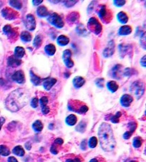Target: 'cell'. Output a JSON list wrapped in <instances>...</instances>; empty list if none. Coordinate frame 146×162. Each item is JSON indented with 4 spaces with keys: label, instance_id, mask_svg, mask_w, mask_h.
Listing matches in <instances>:
<instances>
[{
    "label": "cell",
    "instance_id": "cell-1",
    "mask_svg": "<svg viewBox=\"0 0 146 162\" xmlns=\"http://www.w3.org/2000/svg\"><path fill=\"white\" fill-rule=\"evenodd\" d=\"M29 93L24 89H17L12 92L7 98L5 104L9 110L17 112L27 104Z\"/></svg>",
    "mask_w": 146,
    "mask_h": 162
},
{
    "label": "cell",
    "instance_id": "cell-2",
    "mask_svg": "<svg viewBox=\"0 0 146 162\" xmlns=\"http://www.w3.org/2000/svg\"><path fill=\"white\" fill-rule=\"evenodd\" d=\"M98 137L102 149L105 151L113 150L115 147V141L110 125L103 123L98 130Z\"/></svg>",
    "mask_w": 146,
    "mask_h": 162
},
{
    "label": "cell",
    "instance_id": "cell-3",
    "mask_svg": "<svg viewBox=\"0 0 146 162\" xmlns=\"http://www.w3.org/2000/svg\"><path fill=\"white\" fill-rule=\"evenodd\" d=\"M130 91L137 97V99L140 98L145 92V85H144L143 82L140 81L133 82L131 85Z\"/></svg>",
    "mask_w": 146,
    "mask_h": 162
},
{
    "label": "cell",
    "instance_id": "cell-4",
    "mask_svg": "<svg viewBox=\"0 0 146 162\" xmlns=\"http://www.w3.org/2000/svg\"><path fill=\"white\" fill-rule=\"evenodd\" d=\"M88 28L89 31L95 34H99L102 31V26L98 19L94 17H92L88 22Z\"/></svg>",
    "mask_w": 146,
    "mask_h": 162
},
{
    "label": "cell",
    "instance_id": "cell-5",
    "mask_svg": "<svg viewBox=\"0 0 146 162\" xmlns=\"http://www.w3.org/2000/svg\"><path fill=\"white\" fill-rule=\"evenodd\" d=\"M47 20L49 23L57 28H62L64 26V22L62 18L57 13H53L49 15Z\"/></svg>",
    "mask_w": 146,
    "mask_h": 162
},
{
    "label": "cell",
    "instance_id": "cell-6",
    "mask_svg": "<svg viewBox=\"0 0 146 162\" xmlns=\"http://www.w3.org/2000/svg\"><path fill=\"white\" fill-rule=\"evenodd\" d=\"M1 14L3 17L7 20H14L16 19L19 17V14L15 10L12 9L11 8L6 7L1 10Z\"/></svg>",
    "mask_w": 146,
    "mask_h": 162
},
{
    "label": "cell",
    "instance_id": "cell-7",
    "mask_svg": "<svg viewBox=\"0 0 146 162\" xmlns=\"http://www.w3.org/2000/svg\"><path fill=\"white\" fill-rule=\"evenodd\" d=\"M24 26L29 31H34L36 29V20L32 14L26 15L24 19Z\"/></svg>",
    "mask_w": 146,
    "mask_h": 162
},
{
    "label": "cell",
    "instance_id": "cell-8",
    "mask_svg": "<svg viewBox=\"0 0 146 162\" xmlns=\"http://www.w3.org/2000/svg\"><path fill=\"white\" fill-rule=\"evenodd\" d=\"M98 16H99L100 18H101L105 23H106V22L107 23L110 22V19H111V18L113 17L110 12H108V10H107L105 5H102L101 6V9H100V10L98 11Z\"/></svg>",
    "mask_w": 146,
    "mask_h": 162
},
{
    "label": "cell",
    "instance_id": "cell-9",
    "mask_svg": "<svg viewBox=\"0 0 146 162\" xmlns=\"http://www.w3.org/2000/svg\"><path fill=\"white\" fill-rule=\"evenodd\" d=\"M63 60H64V64L68 68H72L74 65L73 61L71 59V52L70 50H65L63 53Z\"/></svg>",
    "mask_w": 146,
    "mask_h": 162
},
{
    "label": "cell",
    "instance_id": "cell-10",
    "mask_svg": "<svg viewBox=\"0 0 146 162\" xmlns=\"http://www.w3.org/2000/svg\"><path fill=\"white\" fill-rule=\"evenodd\" d=\"M12 78L14 81L17 82L19 84H23L25 83V76L22 71H18L14 73Z\"/></svg>",
    "mask_w": 146,
    "mask_h": 162
},
{
    "label": "cell",
    "instance_id": "cell-11",
    "mask_svg": "<svg viewBox=\"0 0 146 162\" xmlns=\"http://www.w3.org/2000/svg\"><path fill=\"white\" fill-rule=\"evenodd\" d=\"M114 51H115V44H114L113 41H110L108 43V46H107L106 48L103 50V54L104 55V57L108 58V57L111 56L113 54Z\"/></svg>",
    "mask_w": 146,
    "mask_h": 162
},
{
    "label": "cell",
    "instance_id": "cell-12",
    "mask_svg": "<svg viewBox=\"0 0 146 162\" xmlns=\"http://www.w3.org/2000/svg\"><path fill=\"white\" fill-rule=\"evenodd\" d=\"M56 79L53 78H47L43 81V87L46 90H51V88L56 84Z\"/></svg>",
    "mask_w": 146,
    "mask_h": 162
},
{
    "label": "cell",
    "instance_id": "cell-13",
    "mask_svg": "<svg viewBox=\"0 0 146 162\" xmlns=\"http://www.w3.org/2000/svg\"><path fill=\"white\" fill-rule=\"evenodd\" d=\"M133 101V98L132 97L131 95H123L121 98V104H122V106L123 107H128L131 105V102Z\"/></svg>",
    "mask_w": 146,
    "mask_h": 162
},
{
    "label": "cell",
    "instance_id": "cell-14",
    "mask_svg": "<svg viewBox=\"0 0 146 162\" xmlns=\"http://www.w3.org/2000/svg\"><path fill=\"white\" fill-rule=\"evenodd\" d=\"M85 83V79L81 76H76L73 78V84L76 88H79L82 87Z\"/></svg>",
    "mask_w": 146,
    "mask_h": 162
},
{
    "label": "cell",
    "instance_id": "cell-15",
    "mask_svg": "<svg viewBox=\"0 0 146 162\" xmlns=\"http://www.w3.org/2000/svg\"><path fill=\"white\" fill-rule=\"evenodd\" d=\"M7 63L8 66H12V67H17V66L21 65L22 62H21V60L19 58H16L15 55H14V56H10L8 58Z\"/></svg>",
    "mask_w": 146,
    "mask_h": 162
},
{
    "label": "cell",
    "instance_id": "cell-16",
    "mask_svg": "<svg viewBox=\"0 0 146 162\" xmlns=\"http://www.w3.org/2000/svg\"><path fill=\"white\" fill-rule=\"evenodd\" d=\"M25 54V50L23 47L17 46L15 49V56L17 58H22Z\"/></svg>",
    "mask_w": 146,
    "mask_h": 162
},
{
    "label": "cell",
    "instance_id": "cell-17",
    "mask_svg": "<svg viewBox=\"0 0 146 162\" xmlns=\"http://www.w3.org/2000/svg\"><path fill=\"white\" fill-rule=\"evenodd\" d=\"M37 14L40 17H46L49 15V12L47 8L44 6H41L37 9Z\"/></svg>",
    "mask_w": 146,
    "mask_h": 162
},
{
    "label": "cell",
    "instance_id": "cell-18",
    "mask_svg": "<svg viewBox=\"0 0 146 162\" xmlns=\"http://www.w3.org/2000/svg\"><path fill=\"white\" fill-rule=\"evenodd\" d=\"M132 32V29L129 26H123L118 30V34L121 36H126L129 35Z\"/></svg>",
    "mask_w": 146,
    "mask_h": 162
},
{
    "label": "cell",
    "instance_id": "cell-19",
    "mask_svg": "<svg viewBox=\"0 0 146 162\" xmlns=\"http://www.w3.org/2000/svg\"><path fill=\"white\" fill-rule=\"evenodd\" d=\"M57 43L58 44L60 45L61 46H66L69 43V39H68L67 36H64V35H61V36H59L58 37Z\"/></svg>",
    "mask_w": 146,
    "mask_h": 162
},
{
    "label": "cell",
    "instance_id": "cell-20",
    "mask_svg": "<svg viewBox=\"0 0 146 162\" xmlns=\"http://www.w3.org/2000/svg\"><path fill=\"white\" fill-rule=\"evenodd\" d=\"M117 19L121 24H126L128 21V17L127 14L123 12H121L118 14Z\"/></svg>",
    "mask_w": 146,
    "mask_h": 162
},
{
    "label": "cell",
    "instance_id": "cell-21",
    "mask_svg": "<svg viewBox=\"0 0 146 162\" xmlns=\"http://www.w3.org/2000/svg\"><path fill=\"white\" fill-rule=\"evenodd\" d=\"M78 19V14L76 12H72L67 17L68 22L70 24H74Z\"/></svg>",
    "mask_w": 146,
    "mask_h": 162
},
{
    "label": "cell",
    "instance_id": "cell-22",
    "mask_svg": "<svg viewBox=\"0 0 146 162\" xmlns=\"http://www.w3.org/2000/svg\"><path fill=\"white\" fill-rule=\"evenodd\" d=\"M66 122L69 126H73L77 122V117L74 114H70L66 119Z\"/></svg>",
    "mask_w": 146,
    "mask_h": 162
},
{
    "label": "cell",
    "instance_id": "cell-23",
    "mask_svg": "<svg viewBox=\"0 0 146 162\" xmlns=\"http://www.w3.org/2000/svg\"><path fill=\"white\" fill-rule=\"evenodd\" d=\"M21 39L24 42H29L32 39V36L31 34L28 31H23L22 33H21L20 35Z\"/></svg>",
    "mask_w": 146,
    "mask_h": 162
},
{
    "label": "cell",
    "instance_id": "cell-24",
    "mask_svg": "<svg viewBox=\"0 0 146 162\" xmlns=\"http://www.w3.org/2000/svg\"><path fill=\"white\" fill-rule=\"evenodd\" d=\"M107 88L110 92L112 93H115V91H117V90L118 89V85L117 84L115 81H109L108 83H107Z\"/></svg>",
    "mask_w": 146,
    "mask_h": 162
},
{
    "label": "cell",
    "instance_id": "cell-25",
    "mask_svg": "<svg viewBox=\"0 0 146 162\" xmlns=\"http://www.w3.org/2000/svg\"><path fill=\"white\" fill-rule=\"evenodd\" d=\"M30 76H31V81L34 85H38L41 83L42 80L38 76L35 75L32 71H30Z\"/></svg>",
    "mask_w": 146,
    "mask_h": 162
},
{
    "label": "cell",
    "instance_id": "cell-26",
    "mask_svg": "<svg viewBox=\"0 0 146 162\" xmlns=\"http://www.w3.org/2000/svg\"><path fill=\"white\" fill-rule=\"evenodd\" d=\"M45 52L49 55H53L56 52V47L53 44H48L45 47Z\"/></svg>",
    "mask_w": 146,
    "mask_h": 162
},
{
    "label": "cell",
    "instance_id": "cell-27",
    "mask_svg": "<svg viewBox=\"0 0 146 162\" xmlns=\"http://www.w3.org/2000/svg\"><path fill=\"white\" fill-rule=\"evenodd\" d=\"M32 127L36 132H41L42 130H43L44 125L43 124L40 120H36V122H34V124L32 125Z\"/></svg>",
    "mask_w": 146,
    "mask_h": 162
},
{
    "label": "cell",
    "instance_id": "cell-28",
    "mask_svg": "<svg viewBox=\"0 0 146 162\" xmlns=\"http://www.w3.org/2000/svg\"><path fill=\"white\" fill-rule=\"evenodd\" d=\"M13 153L18 156H23L25 154V151L21 146H17L13 149Z\"/></svg>",
    "mask_w": 146,
    "mask_h": 162
},
{
    "label": "cell",
    "instance_id": "cell-29",
    "mask_svg": "<svg viewBox=\"0 0 146 162\" xmlns=\"http://www.w3.org/2000/svg\"><path fill=\"white\" fill-rule=\"evenodd\" d=\"M76 32L77 34L81 35V36H86L88 34L87 31H86V29L83 24H79V25H78V27H76Z\"/></svg>",
    "mask_w": 146,
    "mask_h": 162
},
{
    "label": "cell",
    "instance_id": "cell-30",
    "mask_svg": "<svg viewBox=\"0 0 146 162\" xmlns=\"http://www.w3.org/2000/svg\"><path fill=\"white\" fill-rule=\"evenodd\" d=\"M10 154V151L8 149V147H7L4 145H0V155L4 156H9Z\"/></svg>",
    "mask_w": 146,
    "mask_h": 162
},
{
    "label": "cell",
    "instance_id": "cell-31",
    "mask_svg": "<svg viewBox=\"0 0 146 162\" xmlns=\"http://www.w3.org/2000/svg\"><path fill=\"white\" fill-rule=\"evenodd\" d=\"M42 43V39L41 37V36L38 35L35 37V39H34V41H33V45L36 47V48H38L40 46H41Z\"/></svg>",
    "mask_w": 146,
    "mask_h": 162
},
{
    "label": "cell",
    "instance_id": "cell-32",
    "mask_svg": "<svg viewBox=\"0 0 146 162\" xmlns=\"http://www.w3.org/2000/svg\"><path fill=\"white\" fill-rule=\"evenodd\" d=\"M9 4L17 9H21L22 7V4L20 1H9Z\"/></svg>",
    "mask_w": 146,
    "mask_h": 162
},
{
    "label": "cell",
    "instance_id": "cell-33",
    "mask_svg": "<svg viewBox=\"0 0 146 162\" xmlns=\"http://www.w3.org/2000/svg\"><path fill=\"white\" fill-rule=\"evenodd\" d=\"M97 143H98V140L97 138L95 137H92L91 138L89 139V147L91 148H95L96 147V145H97Z\"/></svg>",
    "mask_w": 146,
    "mask_h": 162
},
{
    "label": "cell",
    "instance_id": "cell-34",
    "mask_svg": "<svg viewBox=\"0 0 146 162\" xmlns=\"http://www.w3.org/2000/svg\"><path fill=\"white\" fill-rule=\"evenodd\" d=\"M86 124L84 122H81L80 123L78 124V126L76 127V130L79 132H84L86 130Z\"/></svg>",
    "mask_w": 146,
    "mask_h": 162
},
{
    "label": "cell",
    "instance_id": "cell-35",
    "mask_svg": "<svg viewBox=\"0 0 146 162\" xmlns=\"http://www.w3.org/2000/svg\"><path fill=\"white\" fill-rule=\"evenodd\" d=\"M142 139L141 138H140V137H135L133 139V146H134V147L135 148H139L141 147L142 145Z\"/></svg>",
    "mask_w": 146,
    "mask_h": 162
},
{
    "label": "cell",
    "instance_id": "cell-36",
    "mask_svg": "<svg viewBox=\"0 0 146 162\" xmlns=\"http://www.w3.org/2000/svg\"><path fill=\"white\" fill-rule=\"evenodd\" d=\"M121 68V65H116L112 70V76L115 78H118V74L119 73V71Z\"/></svg>",
    "mask_w": 146,
    "mask_h": 162
},
{
    "label": "cell",
    "instance_id": "cell-37",
    "mask_svg": "<svg viewBox=\"0 0 146 162\" xmlns=\"http://www.w3.org/2000/svg\"><path fill=\"white\" fill-rule=\"evenodd\" d=\"M121 115V113L120 112H118L115 115L112 116L110 117V121L113 123H118L119 122V117H120Z\"/></svg>",
    "mask_w": 146,
    "mask_h": 162
},
{
    "label": "cell",
    "instance_id": "cell-38",
    "mask_svg": "<svg viewBox=\"0 0 146 162\" xmlns=\"http://www.w3.org/2000/svg\"><path fill=\"white\" fill-rule=\"evenodd\" d=\"M12 29H12L11 26L6 25V26H4V28H3V32H4V34L7 35V36H8V35L12 32Z\"/></svg>",
    "mask_w": 146,
    "mask_h": 162
},
{
    "label": "cell",
    "instance_id": "cell-39",
    "mask_svg": "<svg viewBox=\"0 0 146 162\" xmlns=\"http://www.w3.org/2000/svg\"><path fill=\"white\" fill-rule=\"evenodd\" d=\"M140 44H141V46L142 48H144V49H145L146 48V41H145V32L142 33L141 37H140Z\"/></svg>",
    "mask_w": 146,
    "mask_h": 162
},
{
    "label": "cell",
    "instance_id": "cell-40",
    "mask_svg": "<svg viewBox=\"0 0 146 162\" xmlns=\"http://www.w3.org/2000/svg\"><path fill=\"white\" fill-rule=\"evenodd\" d=\"M48 102H49V100L46 97V96L42 97L40 99V104H41V107H45V106H47L46 104H47V103H48Z\"/></svg>",
    "mask_w": 146,
    "mask_h": 162
},
{
    "label": "cell",
    "instance_id": "cell-41",
    "mask_svg": "<svg viewBox=\"0 0 146 162\" xmlns=\"http://www.w3.org/2000/svg\"><path fill=\"white\" fill-rule=\"evenodd\" d=\"M38 99L37 97H33L32 100H31V106L33 108H36L38 107Z\"/></svg>",
    "mask_w": 146,
    "mask_h": 162
},
{
    "label": "cell",
    "instance_id": "cell-42",
    "mask_svg": "<svg viewBox=\"0 0 146 162\" xmlns=\"http://www.w3.org/2000/svg\"><path fill=\"white\" fill-rule=\"evenodd\" d=\"M113 3L116 6H122L126 4V1L125 0H115Z\"/></svg>",
    "mask_w": 146,
    "mask_h": 162
},
{
    "label": "cell",
    "instance_id": "cell-43",
    "mask_svg": "<svg viewBox=\"0 0 146 162\" xmlns=\"http://www.w3.org/2000/svg\"><path fill=\"white\" fill-rule=\"evenodd\" d=\"M96 85L99 87V88H103V84H104V79H103V78H99V79L96 80Z\"/></svg>",
    "mask_w": 146,
    "mask_h": 162
},
{
    "label": "cell",
    "instance_id": "cell-44",
    "mask_svg": "<svg viewBox=\"0 0 146 162\" xmlns=\"http://www.w3.org/2000/svg\"><path fill=\"white\" fill-rule=\"evenodd\" d=\"M64 3L66 6H67V7H71V6H73L76 3H77V1H64Z\"/></svg>",
    "mask_w": 146,
    "mask_h": 162
},
{
    "label": "cell",
    "instance_id": "cell-45",
    "mask_svg": "<svg viewBox=\"0 0 146 162\" xmlns=\"http://www.w3.org/2000/svg\"><path fill=\"white\" fill-rule=\"evenodd\" d=\"M51 152L52 153V154H58V150H57V148H56V146L55 144H53L52 146V147H51Z\"/></svg>",
    "mask_w": 146,
    "mask_h": 162
},
{
    "label": "cell",
    "instance_id": "cell-46",
    "mask_svg": "<svg viewBox=\"0 0 146 162\" xmlns=\"http://www.w3.org/2000/svg\"><path fill=\"white\" fill-rule=\"evenodd\" d=\"M41 111L43 112V114H47L49 112V111H50V109H49L48 106H45V107H41Z\"/></svg>",
    "mask_w": 146,
    "mask_h": 162
},
{
    "label": "cell",
    "instance_id": "cell-47",
    "mask_svg": "<svg viewBox=\"0 0 146 162\" xmlns=\"http://www.w3.org/2000/svg\"><path fill=\"white\" fill-rule=\"evenodd\" d=\"M145 58H146V56L145 55H144V56L141 58V60H140V65H141L143 68H145V66H146Z\"/></svg>",
    "mask_w": 146,
    "mask_h": 162
},
{
    "label": "cell",
    "instance_id": "cell-48",
    "mask_svg": "<svg viewBox=\"0 0 146 162\" xmlns=\"http://www.w3.org/2000/svg\"><path fill=\"white\" fill-rule=\"evenodd\" d=\"M131 135H132V133L131 132H126V133H125L123 135V138L126 139H129L130 137H131Z\"/></svg>",
    "mask_w": 146,
    "mask_h": 162
},
{
    "label": "cell",
    "instance_id": "cell-49",
    "mask_svg": "<svg viewBox=\"0 0 146 162\" xmlns=\"http://www.w3.org/2000/svg\"><path fill=\"white\" fill-rule=\"evenodd\" d=\"M42 2H43L42 0H38V1H37V0H33L32 1V4H34V6H37V5L41 4Z\"/></svg>",
    "mask_w": 146,
    "mask_h": 162
},
{
    "label": "cell",
    "instance_id": "cell-50",
    "mask_svg": "<svg viewBox=\"0 0 146 162\" xmlns=\"http://www.w3.org/2000/svg\"><path fill=\"white\" fill-rule=\"evenodd\" d=\"M63 142H64V141H63L62 139L60 138L56 139L55 140V142H54V143H55L56 144H58V145H61V144H63Z\"/></svg>",
    "mask_w": 146,
    "mask_h": 162
},
{
    "label": "cell",
    "instance_id": "cell-51",
    "mask_svg": "<svg viewBox=\"0 0 146 162\" xmlns=\"http://www.w3.org/2000/svg\"><path fill=\"white\" fill-rule=\"evenodd\" d=\"M66 162H81L78 158H75L74 159H67Z\"/></svg>",
    "mask_w": 146,
    "mask_h": 162
},
{
    "label": "cell",
    "instance_id": "cell-52",
    "mask_svg": "<svg viewBox=\"0 0 146 162\" xmlns=\"http://www.w3.org/2000/svg\"><path fill=\"white\" fill-rule=\"evenodd\" d=\"M8 162H18V161H17V158L14 157V156H10V157L8 158Z\"/></svg>",
    "mask_w": 146,
    "mask_h": 162
},
{
    "label": "cell",
    "instance_id": "cell-53",
    "mask_svg": "<svg viewBox=\"0 0 146 162\" xmlns=\"http://www.w3.org/2000/svg\"><path fill=\"white\" fill-rule=\"evenodd\" d=\"M5 122V119L4 117H0V130H1V127H2L3 124Z\"/></svg>",
    "mask_w": 146,
    "mask_h": 162
},
{
    "label": "cell",
    "instance_id": "cell-54",
    "mask_svg": "<svg viewBox=\"0 0 146 162\" xmlns=\"http://www.w3.org/2000/svg\"><path fill=\"white\" fill-rule=\"evenodd\" d=\"M81 149H84V150H85L86 149V140H84V142H82L81 143Z\"/></svg>",
    "mask_w": 146,
    "mask_h": 162
},
{
    "label": "cell",
    "instance_id": "cell-55",
    "mask_svg": "<svg viewBox=\"0 0 146 162\" xmlns=\"http://www.w3.org/2000/svg\"><path fill=\"white\" fill-rule=\"evenodd\" d=\"M25 147L26 148V149H28V150H30L31 149V144L29 142H27L26 144H25Z\"/></svg>",
    "mask_w": 146,
    "mask_h": 162
},
{
    "label": "cell",
    "instance_id": "cell-56",
    "mask_svg": "<svg viewBox=\"0 0 146 162\" xmlns=\"http://www.w3.org/2000/svg\"><path fill=\"white\" fill-rule=\"evenodd\" d=\"M89 162H98V160L96 159V158H93V159H91Z\"/></svg>",
    "mask_w": 146,
    "mask_h": 162
},
{
    "label": "cell",
    "instance_id": "cell-57",
    "mask_svg": "<svg viewBox=\"0 0 146 162\" xmlns=\"http://www.w3.org/2000/svg\"><path fill=\"white\" fill-rule=\"evenodd\" d=\"M51 2H53V3H58V2H59V1H50Z\"/></svg>",
    "mask_w": 146,
    "mask_h": 162
},
{
    "label": "cell",
    "instance_id": "cell-58",
    "mask_svg": "<svg viewBox=\"0 0 146 162\" xmlns=\"http://www.w3.org/2000/svg\"><path fill=\"white\" fill-rule=\"evenodd\" d=\"M131 162H135V161H131Z\"/></svg>",
    "mask_w": 146,
    "mask_h": 162
}]
</instances>
